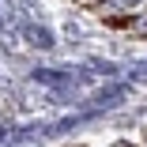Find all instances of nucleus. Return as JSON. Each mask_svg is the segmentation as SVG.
<instances>
[{
  "mask_svg": "<svg viewBox=\"0 0 147 147\" xmlns=\"http://www.w3.org/2000/svg\"><path fill=\"white\" fill-rule=\"evenodd\" d=\"M147 0H106L109 11H132V8H143Z\"/></svg>",
  "mask_w": 147,
  "mask_h": 147,
  "instance_id": "nucleus-1",
  "label": "nucleus"
}]
</instances>
